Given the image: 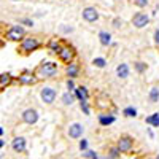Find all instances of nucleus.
<instances>
[{"label": "nucleus", "instance_id": "obj_1", "mask_svg": "<svg viewBox=\"0 0 159 159\" xmlns=\"http://www.w3.org/2000/svg\"><path fill=\"white\" fill-rule=\"evenodd\" d=\"M34 73L38 76V80H51L59 73V65L54 61H43L42 64H38Z\"/></svg>", "mask_w": 159, "mask_h": 159}, {"label": "nucleus", "instance_id": "obj_2", "mask_svg": "<svg viewBox=\"0 0 159 159\" xmlns=\"http://www.w3.org/2000/svg\"><path fill=\"white\" fill-rule=\"evenodd\" d=\"M43 45L42 38H40L38 35H27L22 42L19 43V48H18V52L22 56H27V54H32L34 51L40 49Z\"/></svg>", "mask_w": 159, "mask_h": 159}, {"label": "nucleus", "instance_id": "obj_3", "mask_svg": "<svg viewBox=\"0 0 159 159\" xmlns=\"http://www.w3.org/2000/svg\"><path fill=\"white\" fill-rule=\"evenodd\" d=\"M25 37H27V34H25L24 25H21V24H11L10 29L5 34V38L8 42H19L21 43Z\"/></svg>", "mask_w": 159, "mask_h": 159}, {"label": "nucleus", "instance_id": "obj_4", "mask_svg": "<svg viewBox=\"0 0 159 159\" xmlns=\"http://www.w3.org/2000/svg\"><path fill=\"white\" fill-rule=\"evenodd\" d=\"M40 99L45 105H52L57 99V89L54 86H49V84H45L42 89H40Z\"/></svg>", "mask_w": 159, "mask_h": 159}, {"label": "nucleus", "instance_id": "obj_5", "mask_svg": "<svg viewBox=\"0 0 159 159\" xmlns=\"http://www.w3.org/2000/svg\"><path fill=\"white\" fill-rule=\"evenodd\" d=\"M57 57H59V61H61V62H64L65 65H69V64L75 62V57H76L75 48H73V46H70V45H67V43H64V46H62L61 52L57 54Z\"/></svg>", "mask_w": 159, "mask_h": 159}, {"label": "nucleus", "instance_id": "obj_6", "mask_svg": "<svg viewBox=\"0 0 159 159\" xmlns=\"http://www.w3.org/2000/svg\"><path fill=\"white\" fill-rule=\"evenodd\" d=\"M38 118H40V113H38V110L34 108V107L25 108V110H22V113H21V121H22L24 124H29V126L37 124V123H38Z\"/></svg>", "mask_w": 159, "mask_h": 159}, {"label": "nucleus", "instance_id": "obj_7", "mask_svg": "<svg viewBox=\"0 0 159 159\" xmlns=\"http://www.w3.org/2000/svg\"><path fill=\"white\" fill-rule=\"evenodd\" d=\"M67 135H69V139H72V140H80V139H83V135H84V126L81 124V123H70L69 126H67Z\"/></svg>", "mask_w": 159, "mask_h": 159}, {"label": "nucleus", "instance_id": "obj_8", "mask_svg": "<svg viewBox=\"0 0 159 159\" xmlns=\"http://www.w3.org/2000/svg\"><path fill=\"white\" fill-rule=\"evenodd\" d=\"M81 18H83V21L92 24V22H97L100 19V13L96 7H84L81 10Z\"/></svg>", "mask_w": 159, "mask_h": 159}, {"label": "nucleus", "instance_id": "obj_9", "mask_svg": "<svg viewBox=\"0 0 159 159\" xmlns=\"http://www.w3.org/2000/svg\"><path fill=\"white\" fill-rule=\"evenodd\" d=\"M116 147L119 148V151H121V153H129V151H132V148H134V137H130V135H127V134H123L121 137L118 139Z\"/></svg>", "mask_w": 159, "mask_h": 159}, {"label": "nucleus", "instance_id": "obj_10", "mask_svg": "<svg viewBox=\"0 0 159 159\" xmlns=\"http://www.w3.org/2000/svg\"><path fill=\"white\" fill-rule=\"evenodd\" d=\"M132 25H134L135 29H143V27H147V25L150 24V16L147 15V13H143V11H137L134 16H132L130 19Z\"/></svg>", "mask_w": 159, "mask_h": 159}, {"label": "nucleus", "instance_id": "obj_11", "mask_svg": "<svg viewBox=\"0 0 159 159\" xmlns=\"http://www.w3.org/2000/svg\"><path fill=\"white\" fill-rule=\"evenodd\" d=\"M18 83L22 84V86H34L38 83V76L29 70H24L19 76H18Z\"/></svg>", "mask_w": 159, "mask_h": 159}, {"label": "nucleus", "instance_id": "obj_12", "mask_svg": "<svg viewBox=\"0 0 159 159\" xmlns=\"http://www.w3.org/2000/svg\"><path fill=\"white\" fill-rule=\"evenodd\" d=\"M11 148L15 153H24L27 150V140H25V137H22V135L15 137L11 140Z\"/></svg>", "mask_w": 159, "mask_h": 159}, {"label": "nucleus", "instance_id": "obj_13", "mask_svg": "<svg viewBox=\"0 0 159 159\" xmlns=\"http://www.w3.org/2000/svg\"><path fill=\"white\" fill-rule=\"evenodd\" d=\"M64 73H65V76L70 78V80L78 78V76H80V64H78V62H72V64H69V65H65Z\"/></svg>", "mask_w": 159, "mask_h": 159}, {"label": "nucleus", "instance_id": "obj_14", "mask_svg": "<svg viewBox=\"0 0 159 159\" xmlns=\"http://www.w3.org/2000/svg\"><path fill=\"white\" fill-rule=\"evenodd\" d=\"M116 78L118 80H127L129 75H130V67H129V64L127 62H121V64H118V67H116Z\"/></svg>", "mask_w": 159, "mask_h": 159}, {"label": "nucleus", "instance_id": "obj_15", "mask_svg": "<svg viewBox=\"0 0 159 159\" xmlns=\"http://www.w3.org/2000/svg\"><path fill=\"white\" fill-rule=\"evenodd\" d=\"M97 37H99V43H100L102 46L108 48V46H111V45H113V37H111V32H108V30H100Z\"/></svg>", "mask_w": 159, "mask_h": 159}, {"label": "nucleus", "instance_id": "obj_16", "mask_svg": "<svg viewBox=\"0 0 159 159\" xmlns=\"http://www.w3.org/2000/svg\"><path fill=\"white\" fill-rule=\"evenodd\" d=\"M75 92H70V91H65L64 94L61 96V103H62V107H72V105L75 103Z\"/></svg>", "mask_w": 159, "mask_h": 159}, {"label": "nucleus", "instance_id": "obj_17", "mask_svg": "<svg viewBox=\"0 0 159 159\" xmlns=\"http://www.w3.org/2000/svg\"><path fill=\"white\" fill-rule=\"evenodd\" d=\"M116 121V118L115 115H107V113H100L99 115V124L102 127H108L110 124H113Z\"/></svg>", "mask_w": 159, "mask_h": 159}, {"label": "nucleus", "instance_id": "obj_18", "mask_svg": "<svg viewBox=\"0 0 159 159\" xmlns=\"http://www.w3.org/2000/svg\"><path fill=\"white\" fill-rule=\"evenodd\" d=\"M73 92H75V96L80 102H86L89 99V91H88L86 86H76V89Z\"/></svg>", "mask_w": 159, "mask_h": 159}, {"label": "nucleus", "instance_id": "obj_19", "mask_svg": "<svg viewBox=\"0 0 159 159\" xmlns=\"http://www.w3.org/2000/svg\"><path fill=\"white\" fill-rule=\"evenodd\" d=\"M147 100H148L150 105H156V103L159 102V86H153V88L148 91Z\"/></svg>", "mask_w": 159, "mask_h": 159}, {"label": "nucleus", "instance_id": "obj_20", "mask_svg": "<svg viewBox=\"0 0 159 159\" xmlns=\"http://www.w3.org/2000/svg\"><path fill=\"white\" fill-rule=\"evenodd\" d=\"M62 46H64V43H61L57 38H51L49 42H48V49L52 52V54H59L61 52V49H62Z\"/></svg>", "mask_w": 159, "mask_h": 159}, {"label": "nucleus", "instance_id": "obj_21", "mask_svg": "<svg viewBox=\"0 0 159 159\" xmlns=\"http://www.w3.org/2000/svg\"><path fill=\"white\" fill-rule=\"evenodd\" d=\"M145 123L153 126V127H159V111H154L153 115L145 118Z\"/></svg>", "mask_w": 159, "mask_h": 159}, {"label": "nucleus", "instance_id": "obj_22", "mask_svg": "<svg viewBox=\"0 0 159 159\" xmlns=\"http://www.w3.org/2000/svg\"><path fill=\"white\" fill-rule=\"evenodd\" d=\"M11 81H13V76L10 73H2V75H0V89L3 91L7 86L11 84Z\"/></svg>", "mask_w": 159, "mask_h": 159}, {"label": "nucleus", "instance_id": "obj_23", "mask_svg": "<svg viewBox=\"0 0 159 159\" xmlns=\"http://www.w3.org/2000/svg\"><path fill=\"white\" fill-rule=\"evenodd\" d=\"M91 64L92 65H94V67L96 69H105V67H107V59H105V57H102V56H97V57H94V59H92L91 61Z\"/></svg>", "mask_w": 159, "mask_h": 159}, {"label": "nucleus", "instance_id": "obj_24", "mask_svg": "<svg viewBox=\"0 0 159 159\" xmlns=\"http://www.w3.org/2000/svg\"><path fill=\"white\" fill-rule=\"evenodd\" d=\"M134 69H135L137 73H145V72H147V69H148V64L143 62V61H135L134 62Z\"/></svg>", "mask_w": 159, "mask_h": 159}, {"label": "nucleus", "instance_id": "obj_25", "mask_svg": "<svg viewBox=\"0 0 159 159\" xmlns=\"http://www.w3.org/2000/svg\"><path fill=\"white\" fill-rule=\"evenodd\" d=\"M137 108L135 107H126L124 110H123V116H126V118H137Z\"/></svg>", "mask_w": 159, "mask_h": 159}, {"label": "nucleus", "instance_id": "obj_26", "mask_svg": "<svg viewBox=\"0 0 159 159\" xmlns=\"http://www.w3.org/2000/svg\"><path fill=\"white\" fill-rule=\"evenodd\" d=\"M81 157H86V159H100L102 156L97 151H94V150H88V151L81 153Z\"/></svg>", "mask_w": 159, "mask_h": 159}, {"label": "nucleus", "instance_id": "obj_27", "mask_svg": "<svg viewBox=\"0 0 159 159\" xmlns=\"http://www.w3.org/2000/svg\"><path fill=\"white\" fill-rule=\"evenodd\" d=\"M107 154H108L111 159H118V156L121 154V151H119V148L115 145V147H110V148H108V153H107Z\"/></svg>", "mask_w": 159, "mask_h": 159}, {"label": "nucleus", "instance_id": "obj_28", "mask_svg": "<svg viewBox=\"0 0 159 159\" xmlns=\"http://www.w3.org/2000/svg\"><path fill=\"white\" fill-rule=\"evenodd\" d=\"M18 24L25 25V27H34V25H35V22H34V19H32V18H21Z\"/></svg>", "mask_w": 159, "mask_h": 159}, {"label": "nucleus", "instance_id": "obj_29", "mask_svg": "<svg viewBox=\"0 0 159 159\" xmlns=\"http://www.w3.org/2000/svg\"><path fill=\"white\" fill-rule=\"evenodd\" d=\"M88 147H89V142H88V139H81L78 142V148H80V151L81 153H84V151H88Z\"/></svg>", "mask_w": 159, "mask_h": 159}, {"label": "nucleus", "instance_id": "obj_30", "mask_svg": "<svg viewBox=\"0 0 159 159\" xmlns=\"http://www.w3.org/2000/svg\"><path fill=\"white\" fill-rule=\"evenodd\" d=\"M123 24H124V21L121 18H113V21H111V25H113L115 29H121Z\"/></svg>", "mask_w": 159, "mask_h": 159}, {"label": "nucleus", "instance_id": "obj_31", "mask_svg": "<svg viewBox=\"0 0 159 159\" xmlns=\"http://www.w3.org/2000/svg\"><path fill=\"white\" fill-rule=\"evenodd\" d=\"M134 5L139 8H147L150 5V0H134Z\"/></svg>", "mask_w": 159, "mask_h": 159}, {"label": "nucleus", "instance_id": "obj_32", "mask_svg": "<svg viewBox=\"0 0 159 159\" xmlns=\"http://www.w3.org/2000/svg\"><path fill=\"white\" fill-rule=\"evenodd\" d=\"M65 86H67V91L73 92V91L76 89V86H75V80H70V78H67V81H65Z\"/></svg>", "mask_w": 159, "mask_h": 159}, {"label": "nucleus", "instance_id": "obj_33", "mask_svg": "<svg viewBox=\"0 0 159 159\" xmlns=\"http://www.w3.org/2000/svg\"><path fill=\"white\" fill-rule=\"evenodd\" d=\"M80 108L84 115H91V110H89V105H88V100L86 102H80Z\"/></svg>", "mask_w": 159, "mask_h": 159}, {"label": "nucleus", "instance_id": "obj_34", "mask_svg": "<svg viewBox=\"0 0 159 159\" xmlns=\"http://www.w3.org/2000/svg\"><path fill=\"white\" fill-rule=\"evenodd\" d=\"M61 32H64V34H72V32H73V27H72V25H67V24H62V25H61Z\"/></svg>", "mask_w": 159, "mask_h": 159}, {"label": "nucleus", "instance_id": "obj_35", "mask_svg": "<svg viewBox=\"0 0 159 159\" xmlns=\"http://www.w3.org/2000/svg\"><path fill=\"white\" fill-rule=\"evenodd\" d=\"M153 42L156 46H159V29H154V32H153Z\"/></svg>", "mask_w": 159, "mask_h": 159}, {"label": "nucleus", "instance_id": "obj_36", "mask_svg": "<svg viewBox=\"0 0 159 159\" xmlns=\"http://www.w3.org/2000/svg\"><path fill=\"white\" fill-rule=\"evenodd\" d=\"M0 147H2V148L5 147V140H3V137H2V139H0Z\"/></svg>", "mask_w": 159, "mask_h": 159}, {"label": "nucleus", "instance_id": "obj_37", "mask_svg": "<svg viewBox=\"0 0 159 159\" xmlns=\"http://www.w3.org/2000/svg\"><path fill=\"white\" fill-rule=\"evenodd\" d=\"M148 135H150V137H151V139H153V137H154V134H153V130H151V129H148Z\"/></svg>", "mask_w": 159, "mask_h": 159}, {"label": "nucleus", "instance_id": "obj_38", "mask_svg": "<svg viewBox=\"0 0 159 159\" xmlns=\"http://www.w3.org/2000/svg\"><path fill=\"white\" fill-rule=\"evenodd\" d=\"M100 159H111V157H110V156H108V154H103V156H102V157H100Z\"/></svg>", "mask_w": 159, "mask_h": 159}, {"label": "nucleus", "instance_id": "obj_39", "mask_svg": "<svg viewBox=\"0 0 159 159\" xmlns=\"http://www.w3.org/2000/svg\"><path fill=\"white\" fill-rule=\"evenodd\" d=\"M153 159H159V153H157V154H156V156H154Z\"/></svg>", "mask_w": 159, "mask_h": 159}, {"label": "nucleus", "instance_id": "obj_40", "mask_svg": "<svg viewBox=\"0 0 159 159\" xmlns=\"http://www.w3.org/2000/svg\"><path fill=\"white\" fill-rule=\"evenodd\" d=\"M10 2H21V0H10Z\"/></svg>", "mask_w": 159, "mask_h": 159}, {"label": "nucleus", "instance_id": "obj_41", "mask_svg": "<svg viewBox=\"0 0 159 159\" xmlns=\"http://www.w3.org/2000/svg\"><path fill=\"white\" fill-rule=\"evenodd\" d=\"M54 159H61V157H54Z\"/></svg>", "mask_w": 159, "mask_h": 159}]
</instances>
